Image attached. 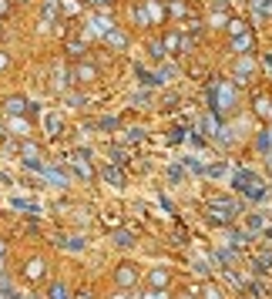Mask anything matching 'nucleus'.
Listing matches in <instances>:
<instances>
[{
    "label": "nucleus",
    "mask_w": 272,
    "mask_h": 299,
    "mask_svg": "<svg viewBox=\"0 0 272 299\" xmlns=\"http://www.w3.org/2000/svg\"><path fill=\"white\" fill-rule=\"evenodd\" d=\"M61 14V0H44V24H54Z\"/></svg>",
    "instance_id": "nucleus-1"
},
{
    "label": "nucleus",
    "mask_w": 272,
    "mask_h": 299,
    "mask_svg": "<svg viewBox=\"0 0 272 299\" xmlns=\"http://www.w3.org/2000/svg\"><path fill=\"white\" fill-rule=\"evenodd\" d=\"M4 108H7V114H24V111H27V101L24 98H7Z\"/></svg>",
    "instance_id": "nucleus-2"
},
{
    "label": "nucleus",
    "mask_w": 272,
    "mask_h": 299,
    "mask_svg": "<svg viewBox=\"0 0 272 299\" xmlns=\"http://www.w3.org/2000/svg\"><path fill=\"white\" fill-rule=\"evenodd\" d=\"M74 78H78V81H84V84H88V81H94V78H98V71H94V67H91V64H81L78 71H74Z\"/></svg>",
    "instance_id": "nucleus-3"
},
{
    "label": "nucleus",
    "mask_w": 272,
    "mask_h": 299,
    "mask_svg": "<svg viewBox=\"0 0 272 299\" xmlns=\"http://www.w3.org/2000/svg\"><path fill=\"white\" fill-rule=\"evenodd\" d=\"M88 27H91V34H108L111 31V21H108V17H94Z\"/></svg>",
    "instance_id": "nucleus-4"
},
{
    "label": "nucleus",
    "mask_w": 272,
    "mask_h": 299,
    "mask_svg": "<svg viewBox=\"0 0 272 299\" xmlns=\"http://www.w3.org/2000/svg\"><path fill=\"white\" fill-rule=\"evenodd\" d=\"M44 128H47L51 134H57V131H61V114H47V118H44Z\"/></svg>",
    "instance_id": "nucleus-5"
},
{
    "label": "nucleus",
    "mask_w": 272,
    "mask_h": 299,
    "mask_svg": "<svg viewBox=\"0 0 272 299\" xmlns=\"http://www.w3.org/2000/svg\"><path fill=\"white\" fill-rule=\"evenodd\" d=\"M108 41H111L114 47H125V44H128V37H125L121 31H108Z\"/></svg>",
    "instance_id": "nucleus-6"
},
{
    "label": "nucleus",
    "mask_w": 272,
    "mask_h": 299,
    "mask_svg": "<svg viewBox=\"0 0 272 299\" xmlns=\"http://www.w3.org/2000/svg\"><path fill=\"white\" fill-rule=\"evenodd\" d=\"M165 47H168V51L181 47V37H178V34H168V37H165Z\"/></svg>",
    "instance_id": "nucleus-7"
},
{
    "label": "nucleus",
    "mask_w": 272,
    "mask_h": 299,
    "mask_svg": "<svg viewBox=\"0 0 272 299\" xmlns=\"http://www.w3.org/2000/svg\"><path fill=\"white\" fill-rule=\"evenodd\" d=\"M61 7H64L68 14H78V11H81V4H78V0H61Z\"/></svg>",
    "instance_id": "nucleus-8"
},
{
    "label": "nucleus",
    "mask_w": 272,
    "mask_h": 299,
    "mask_svg": "<svg viewBox=\"0 0 272 299\" xmlns=\"http://www.w3.org/2000/svg\"><path fill=\"white\" fill-rule=\"evenodd\" d=\"M228 31H232V34H242V31H245V21H228Z\"/></svg>",
    "instance_id": "nucleus-9"
},
{
    "label": "nucleus",
    "mask_w": 272,
    "mask_h": 299,
    "mask_svg": "<svg viewBox=\"0 0 272 299\" xmlns=\"http://www.w3.org/2000/svg\"><path fill=\"white\" fill-rule=\"evenodd\" d=\"M41 269H44L41 262H31V266H27V276H31V279H37V276H41Z\"/></svg>",
    "instance_id": "nucleus-10"
},
{
    "label": "nucleus",
    "mask_w": 272,
    "mask_h": 299,
    "mask_svg": "<svg viewBox=\"0 0 272 299\" xmlns=\"http://www.w3.org/2000/svg\"><path fill=\"white\" fill-rule=\"evenodd\" d=\"M51 299H68V292H64V286H54V289H51Z\"/></svg>",
    "instance_id": "nucleus-11"
},
{
    "label": "nucleus",
    "mask_w": 272,
    "mask_h": 299,
    "mask_svg": "<svg viewBox=\"0 0 272 299\" xmlns=\"http://www.w3.org/2000/svg\"><path fill=\"white\" fill-rule=\"evenodd\" d=\"M104 175H108V182H114V185H121V175H118V172H114V168H108V172H104Z\"/></svg>",
    "instance_id": "nucleus-12"
},
{
    "label": "nucleus",
    "mask_w": 272,
    "mask_h": 299,
    "mask_svg": "<svg viewBox=\"0 0 272 299\" xmlns=\"http://www.w3.org/2000/svg\"><path fill=\"white\" fill-rule=\"evenodd\" d=\"M249 44H252L249 37H238V41H235V44H232V47H235V51H245V47H249Z\"/></svg>",
    "instance_id": "nucleus-13"
},
{
    "label": "nucleus",
    "mask_w": 272,
    "mask_h": 299,
    "mask_svg": "<svg viewBox=\"0 0 272 299\" xmlns=\"http://www.w3.org/2000/svg\"><path fill=\"white\" fill-rule=\"evenodd\" d=\"M4 14H7V0H0V17H4Z\"/></svg>",
    "instance_id": "nucleus-14"
},
{
    "label": "nucleus",
    "mask_w": 272,
    "mask_h": 299,
    "mask_svg": "<svg viewBox=\"0 0 272 299\" xmlns=\"http://www.w3.org/2000/svg\"><path fill=\"white\" fill-rule=\"evenodd\" d=\"M91 4H98V7H104V4H108V0H91Z\"/></svg>",
    "instance_id": "nucleus-15"
},
{
    "label": "nucleus",
    "mask_w": 272,
    "mask_h": 299,
    "mask_svg": "<svg viewBox=\"0 0 272 299\" xmlns=\"http://www.w3.org/2000/svg\"><path fill=\"white\" fill-rule=\"evenodd\" d=\"M0 67H4V54H0Z\"/></svg>",
    "instance_id": "nucleus-16"
},
{
    "label": "nucleus",
    "mask_w": 272,
    "mask_h": 299,
    "mask_svg": "<svg viewBox=\"0 0 272 299\" xmlns=\"http://www.w3.org/2000/svg\"><path fill=\"white\" fill-rule=\"evenodd\" d=\"M0 252H4V245H0Z\"/></svg>",
    "instance_id": "nucleus-17"
}]
</instances>
